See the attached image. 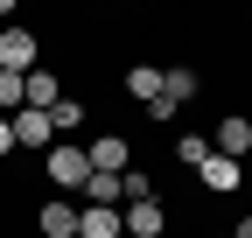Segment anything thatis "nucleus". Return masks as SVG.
Wrapping results in <instances>:
<instances>
[{
    "instance_id": "f257e3e1",
    "label": "nucleus",
    "mask_w": 252,
    "mask_h": 238,
    "mask_svg": "<svg viewBox=\"0 0 252 238\" xmlns=\"http://www.w3.org/2000/svg\"><path fill=\"white\" fill-rule=\"evenodd\" d=\"M42 182L84 196V182H91V154H84V140H56V147H49V154H42Z\"/></svg>"
},
{
    "instance_id": "f03ea898",
    "label": "nucleus",
    "mask_w": 252,
    "mask_h": 238,
    "mask_svg": "<svg viewBox=\"0 0 252 238\" xmlns=\"http://www.w3.org/2000/svg\"><path fill=\"white\" fill-rule=\"evenodd\" d=\"M42 63V42H35V28H0V70H7V77H28V70H35Z\"/></svg>"
},
{
    "instance_id": "7ed1b4c3",
    "label": "nucleus",
    "mask_w": 252,
    "mask_h": 238,
    "mask_svg": "<svg viewBox=\"0 0 252 238\" xmlns=\"http://www.w3.org/2000/svg\"><path fill=\"white\" fill-rule=\"evenodd\" d=\"M84 154H91L98 175H126V168H133V140H126V133H91Z\"/></svg>"
},
{
    "instance_id": "20e7f679",
    "label": "nucleus",
    "mask_w": 252,
    "mask_h": 238,
    "mask_svg": "<svg viewBox=\"0 0 252 238\" xmlns=\"http://www.w3.org/2000/svg\"><path fill=\"white\" fill-rule=\"evenodd\" d=\"M210 154H224V161H252V119H245V112H224V119H217Z\"/></svg>"
},
{
    "instance_id": "39448f33",
    "label": "nucleus",
    "mask_w": 252,
    "mask_h": 238,
    "mask_svg": "<svg viewBox=\"0 0 252 238\" xmlns=\"http://www.w3.org/2000/svg\"><path fill=\"white\" fill-rule=\"evenodd\" d=\"M7 126H14V147H28V154H49V147H56V126H49V112H35V105H21V112L7 119Z\"/></svg>"
},
{
    "instance_id": "423d86ee",
    "label": "nucleus",
    "mask_w": 252,
    "mask_h": 238,
    "mask_svg": "<svg viewBox=\"0 0 252 238\" xmlns=\"http://www.w3.org/2000/svg\"><path fill=\"white\" fill-rule=\"evenodd\" d=\"M119 231H126V238H161V231H168V210H161V196H140V203H126V210H119Z\"/></svg>"
},
{
    "instance_id": "0eeeda50",
    "label": "nucleus",
    "mask_w": 252,
    "mask_h": 238,
    "mask_svg": "<svg viewBox=\"0 0 252 238\" xmlns=\"http://www.w3.org/2000/svg\"><path fill=\"white\" fill-rule=\"evenodd\" d=\"M35 231L42 238H77V203L70 196H42L35 203Z\"/></svg>"
},
{
    "instance_id": "6e6552de",
    "label": "nucleus",
    "mask_w": 252,
    "mask_h": 238,
    "mask_svg": "<svg viewBox=\"0 0 252 238\" xmlns=\"http://www.w3.org/2000/svg\"><path fill=\"white\" fill-rule=\"evenodd\" d=\"M196 182H203L210 196H238V182H245V161H224V154H203V168H196Z\"/></svg>"
},
{
    "instance_id": "1a4fd4ad",
    "label": "nucleus",
    "mask_w": 252,
    "mask_h": 238,
    "mask_svg": "<svg viewBox=\"0 0 252 238\" xmlns=\"http://www.w3.org/2000/svg\"><path fill=\"white\" fill-rule=\"evenodd\" d=\"M21 98H28V105H35V112H56V98H63V84H56V77H49V70L35 63V70H28V77H21Z\"/></svg>"
},
{
    "instance_id": "9d476101",
    "label": "nucleus",
    "mask_w": 252,
    "mask_h": 238,
    "mask_svg": "<svg viewBox=\"0 0 252 238\" xmlns=\"http://www.w3.org/2000/svg\"><path fill=\"white\" fill-rule=\"evenodd\" d=\"M77 238H126L119 210H98V203H77Z\"/></svg>"
},
{
    "instance_id": "9b49d317",
    "label": "nucleus",
    "mask_w": 252,
    "mask_h": 238,
    "mask_svg": "<svg viewBox=\"0 0 252 238\" xmlns=\"http://www.w3.org/2000/svg\"><path fill=\"white\" fill-rule=\"evenodd\" d=\"M196 91H203V77L189 70V63H168V70H161V98H175V105H189Z\"/></svg>"
},
{
    "instance_id": "f8f14e48",
    "label": "nucleus",
    "mask_w": 252,
    "mask_h": 238,
    "mask_svg": "<svg viewBox=\"0 0 252 238\" xmlns=\"http://www.w3.org/2000/svg\"><path fill=\"white\" fill-rule=\"evenodd\" d=\"M126 98H133V105H154V98H161V70H154V63H133V70H126Z\"/></svg>"
},
{
    "instance_id": "ddd939ff",
    "label": "nucleus",
    "mask_w": 252,
    "mask_h": 238,
    "mask_svg": "<svg viewBox=\"0 0 252 238\" xmlns=\"http://www.w3.org/2000/svg\"><path fill=\"white\" fill-rule=\"evenodd\" d=\"M84 119H91V112H84V98H56V112H49V126H56V140H63V133H77Z\"/></svg>"
},
{
    "instance_id": "4468645a",
    "label": "nucleus",
    "mask_w": 252,
    "mask_h": 238,
    "mask_svg": "<svg viewBox=\"0 0 252 238\" xmlns=\"http://www.w3.org/2000/svg\"><path fill=\"white\" fill-rule=\"evenodd\" d=\"M203 154H210L203 133H175V161H182V168H203Z\"/></svg>"
},
{
    "instance_id": "2eb2a0df",
    "label": "nucleus",
    "mask_w": 252,
    "mask_h": 238,
    "mask_svg": "<svg viewBox=\"0 0 252 238\" xmlns=\"http://www.w3.org/2000/svg\"><path fill=\"white\" fill-rule=\"evenodd\" d=\"M119 189H126V203H140V196H154V175H147V168H126Z\"/></svg>"
},
{
    "instance_id": "dca6fc26",
    "label": "nucleus",
    "mask_w": 252,
    "mask_h": 238,
    "mask_svg": "<svg viewBox=\"0 0 252 238\" xmlns=\"http://www.w3.org/2000/svg\"><path fill=\"white\" fill-rule=\"evenodd\" d=\"M7 154H14V126L0 119V161H7Z\"/></svg>"
},
{
    "instance_id": "f3484780",
    "label": "nucleus",
    "mask_w": 252,
    "mask_h": 238,
    "mask_svg": "<svg viewBox=\"0 0 252 238\" xmlns=\"http://www.w3.org/2000/svg\"><path fill=\"white\" fill-rule=\"evenodd\" d=\"M224 238H252V210H245V217H238V224H231Z\"/></svg>"
},
{
    "instance_id": "a211bd4d",
    "label": "nucleus",
    "mask_w": 252,
    "mask_h": 238,
    "mask_svg": "<svg viewBox=\"0 0 252 238\" xmlns=\"http://www.w3.org/2000/svg\"><path fill=\"white\" fill-rule=\"evenodd\" d=\"M210 238H224V231H210Z\"/></svg>"
}]
</instances>
